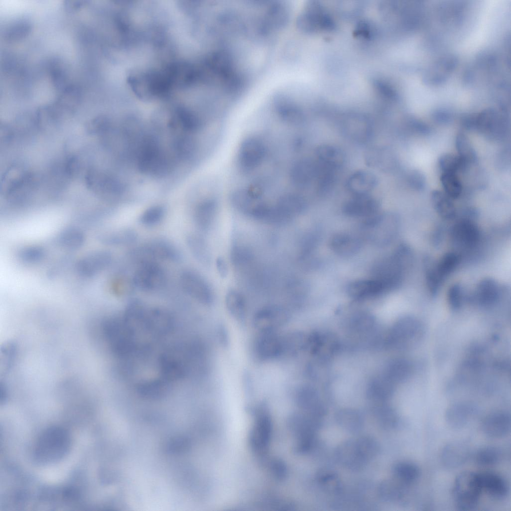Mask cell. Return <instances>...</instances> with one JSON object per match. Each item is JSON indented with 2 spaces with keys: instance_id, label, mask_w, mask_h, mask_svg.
Listing matches in <instances>:
<instances>
[{
  "instance_id": "9c48e42d",
  "label": "cell",
  "mask_w": 511,
  "mask_h": 511,
  "mask_svg": "<svg viewBox=\"0 0 511 511\" xmlns=\"http://www.w3.org/2000/svg\"><path fill=\"white\" fill-rule=\"evenodd\" d=\"M180 281L183 290L189 296L204 304L213 300L212 290L207 281L198 273L191 270L183 272Z\"/></svg>"
},
{
  "instance_id": "5bb4252c",
  "label": "cell",
  "mask_w": 511,
  "mask_h": 511,
  "mask_svg": "<svg viewBox=\"0 0 511 511\" xmlns=\"http://www.w3.org/2000/svg\"><path fill=\"white\" fill-rule=\"evenodd\" d=\"M346 291L350 297L356 300L378 296L390 291L383 282L373 277L352 281L347 285Z\"/></svg>"
},
{
  "instance_id": "7bdbcfd3",
  "label": "cell",
  "mask_w": 511,
  "mask_h": 511,
  "mask_svg": "<svg viewBox=\"0 0 511 511\" xmlns=\"http://www.w3.org/2000/svg\"><path fill=\"white\" fill-rule=\"evenodd\" d=\"M440 180L444 192L451 199L458 198L462 192V182L456 173H442Z\"/></svg>"
},
{
  "instance_id": "ac0fdd59",
  "label": "cell",
  "mask_w": 511,
  "mask_h": 511,
  "mask_svg": "<svg viewBox=\"0 0 511 511\" xmlns=\"http://www.w3.org/2000/svg\"><path fill=\"white\" fill-rule=\"evenodd\" d=\"M470 455L468 446L463 442L455 441L447 444L443 448L441 460L445 468L454 469L465 463Z\"/></svg>"
},
{
  "instance_id": "d590c367",
  "label": "cell",
  "mask_w": 511,
  "mask_h": 511,
  "mask_svg": "<svg viewBox=\"0 0 511 511\" xmlns=\"http://www.w3.org/2000/svg\"><path fill=\"white\" fill-rule=\"evenodd\" d=\"M225 302L232 316L238 320H243L247 311L246 302L243 295L236 290H231L226 295Z\"/></svg>"
},
{
  "instance_id": "4dcf8cb0",
  "label": "cell",
  "mask_w": 511,
  "mask_h": 511,
  "mask_svg": "<svg viewBox=\"0 0 511 511\" xmlns=\"http://www.w3.org/2000/svg\"><path fill=\"white\" fill-rule=\"evenodd\" d=\"M365 161L368 165L386 171L391 168L393 162L392 153L386 147H376L368 150L365 154Z\"/></svg>"
},
{
  "instance_id": "bcb514c9",
  "label": "cell",
  "mask_w": 511,
  "mask_h": 511,
  "mask_svg": "<svg viewBox=\"0 0 511 511\" xmlns=\"http://www.w3.org/2000/svg\"><path fill=\"white\" fill-rule=\"evenodd\" d=\"M165 210L161 206H152L146 210L140 216L139 221L142 225L147 226H153L162 220L164 216Z\"/></svg>"
},
{
  "instance_id": "816d5d0a",
  "label": "cell",
  "mask_w": 511,
  "mask_h": 511,
  "mask_svg": "<svg viewBox=\"0 0 511 511\" xmlns=\"http://www.w3.org/2000/svg\"><path fill=\"white\" fill-rule=\"evenodd\" d=\"M82 237L80 233L75 230H68L59 237V243L68 248L77 247L81 243Z\"/></svg>"
},
{
  "instance_id": "277c9868",
  "label": "cell",
  "mask_w": 511,
  "mask_h": 511,
  "mask_svg": "<svg viewBox=\"0 0 511 511\" xmlns=\"http://www.w3.org/2000/svg\"><path fill=\"white\" fill-rule=\"evenodd\" d=\"M452 491L454 503L459 510L474 509L482 493L479 473L471 471L460 473L455 479Z\"/></svg>"
},
{
  "instance_id": "ee69618b",
  "label": "cell",
  "mask_w": 511,
  "mask_h": 511,
  "mask_svg": "<svg viewBox=\"0 0 511 511\" xmlns=\"http://www.w3.org/2000/svg\"><path fill=\"white\" fill-rule=\"evenodd\" d=\"M459 256L454 252H448L444 255L437 263H435L436 271L444 280L458 265Z\"/></svg>"
},
{
  "instance_id": "b9f144b4",
  "label": "cell",
  "mask_w": 511,
  "mask_h": 511,
  "mask_svg": "<svg viewBox=\"0 0 511 511\" xmlns=\"http://www.w3.org/2000/svg\"><path fill=\"white\" fill-rule=\"evenodd\" d=\"M502 457V452L498 448L489 446L480 448L477 451L475 460L480 466H489L498 463Z\"/></svg>"
},
{
  "instance_id": "484cf974",
  "label": "cell",
  "mask_w": 511,
  "mask_h": 511,
  "mask_svg": "<svg viewBox=\"0 0 511 511\" xmlns=\"http://www.w3.org/2000/svg\"><path fill=\"white\" fill-rule=\"evenodd\" d=\"M501 289L499 284L494 279L484 278L478 284L474 298L482 306H491L499 300Z\"/></svg>"
},
{
  "instance_id": "7dc6e473",
  "label": "cell",
  "mask_w": 511,
  "mask_h": 511,
  "mask_svg": "<svg viewBox=\"0 0 511 511\" xmlns=\"http://www.w3.org/2000/svg\"><path fill=\"white\" fill-rule=\"evenodd\" d=\"M378 423L382 427L390 429L395 427L399 422V417L394 411L388 407H381L375 412Z\"/></svg>"
},
{
  "instance_id": "7402d4cb",
  "label": "cell",
  "mask_w": 511,
  "mask_h": 511,
  "mask_svg": "<svg viewBox=\"0 0 511 511\" xmlns=\"http://www.w3.org/2000/svg\"><path fill=\"white\" fill-rule=\"evenodd\" d=\"M476 412L475 406L470 404L458 403L447 409L445 413V420L450 427L460 429L471 421Z\"/></svg>"
},
{
  "instance_id": "d6a6232c",
  "label": "cell",
  "mask_w": 511,
  "mask_h": 511,
  "mask_svg": "<svg viewBox=\"0 0 511 511\" xmlns=\"http://www.w3.org/2000/svg\"><path fill=\"white\" fill-rule=\"evenodd\" d=\"M394 479L407 486L415 483L421 475L420 469L416 464L409 462H400L393 468Z\"/></svg>"
},
{
  "instance_id": "ab89813d",
  "label": "cell",
  "mask_w": 511,
  "mask_h": 511,
  "mask_svg": "<svg viewBox=\"0 0 511 511\" xmlns=\"http://www.w3.org/2000/svg\"><path fill=\"white\" fill-rule=\"evenodd\" d=\"M456 146L458 156L466 165L474 163L477 161L475 150L470 140L465 134L460 133L457 135Z\"/></svg>"
},
{
  "instance_id": "ba28073f",
  "label": "cell",
  "mask_w": 511,
  "mask_h": 511,
  "mask_svg": "<svg viewBox=\"0 0 511 511\" xmlns=\"http://www.w3.org/2000/svg\"><path fill=\"white\" fill-rule=\"evenodd\" d=\"M341 131L350 140L358 143L369 140L373 133V125L367 116L360 113L346 115L342 120Z\"/></svg>"
},
{
  "instance_id": "f5cc1de1",
  "label": "cell",
  "mask_w": 511,
  "mask_h": 511,
  "mask_svg": "<svg viewBox=\"0 0 511 511\" xmlns=\"http://www.w3.org/2000/svg\"><path fill=\"white\" fill-rule=\"evenodd\" d=\"M306 290L305 284L300 280H294L290 282L287 287V291L289 295L296 299L304 297Z\"/></svg>"
},
{
  "instance_id": "7a4b0ae2",
  "label": "cell",
  "mask_w": 511,
  "mask_h": 511,
  "mask_svg": "<svg viewBox=\"0 0 511 511\" xmlns=\"http://www.w3.org/2000/svg\"><path fill=\"white\" fill-rule=\"evenodd\" d=\"M400 228L399 216L393 212L377 214L364 220L363 230L369 242L378 247L390 244L397 236Z\"/></svg>"
},
{
  "instance_id": "8992f818",
  "label": "cell",
  "mask_w": 511,
  "mask_h": 511,
  "mask_svg": "<svg viewBox=\"0 0 511 511\" xmlns=\"http://www.w3.org/2000/svg\"><path fill=\"white\" fill-rule=\"evenodd\" d=\"M132 254L139 259L140 263L157 259L178 261L181 258L180 252L174 245L167 240L159 238L150 241Z\"/></svg>"
},
{
  "instance_id": "4fadbf2b",
  "label": "cell",
  "mask_w": 511,
  "mask_h": 511,
  "mask_svg": "<svg viewBox=\"0 0 511 511\" xmlns=\"http://www.w3.org/2000/svg\"><path fill=\"white\" fill-rule=\"evenodd\" d=\"M451 238L456 246L464 249L474 248L480 239L478 226L469 219H464L455 224L451 229Z\"/></svg>"
},
{
  "instance_id": "db71d44e",
  "label": "cell",
  "mask_w": 511,
  "mask_h": 511,
  "mask_svg": "<svg viewBox=\"0 0 511 511\" xmlns=\"http://www.w3.org/2000/svg\"><path fill=\"white\" fill-rule=\"evenodd\" d=\"M410 185L415 189H421L424 185V180L422 175L418 171H414L409 177Z\"/></svg>"
},
{
  "instance_id": "836d02e7",
  "label": "cell",
  "mask_w": 511,
  "mask_h": 511,
  "mask_svg": "<svg viewBox=\"0 0 511 511\" xmlns=\"http://www.w3.org/2000/svg\"><path fill=\"white\" fill-rule=\"evenodd\" d=\"M405 487L394 478L385 479L378 486V495L385 501L397 502L404 497Z\"/></svg>"
},
{
  "instance_id": "44dd1931",
  "label": "cell",
  "mask_w": 511,
  "mask_h": 511,
  "mask_svg": "<svg viewBox=\"0 0 511 511\" xmlns=\"http://www.w3.org/2000/svg\"><path fill=\"white\" fill-rule=\"evenodd\" d=\"M329 246L331 251L337 255L349 257L360 251L362 242L359 238L352 234L340 232L331 237Z\"/></svg>"
},
{
  "instance_id": "74e56055",
  "label": "cell",
  "mask_w": 511,
  "mask_h": 511,
  "mask_svg": "<svg viewBox=\"0 0 511 511\" xmlns=\"http://www.w3.org/2000/svg\"><path fill=\"white\" fill-rule=\"evenodd\" d=\"M186 242L188 248L194 257L201 264L209 263L210 256L204 239L196 234H190Z\"/></svg>"
},
{
  "instance_id": "2e32d148",
  "label": "cell",
  "mask_w": 511,
  "mask_h": 511,
  "mask_svg": "<svg viewBox=\"0 0 511 511\" xmlns=\"http://www.w3.org/2000/svg\"><path fill=\"white\" fill-rule=\"evenodd\" d=\"M334 456L339 464L352 471L362 470L367 463L360 455L354 440L340 443L335 450Z\"/></svg>"
},
{
  "instance_id": "cb8c5ba5",
  "label": "cell",
  "mask_w": 511,
  "mask_h": 511,
  "mask_svg": "<svg viewBox=\"0 0 511 511\" xmlns=\"http://www.w3.org/2000/svg\"><path fill=\"white\" fill-rule=\"evenodd\" d=\"M377 178L371 172L359 170L348 178L346 187L353 196L369 195L377 184Z\"/></svg>"
},
{
  "instance_id": "60d3db41",
  "label": "cell",
  "mask_w": 511,
  "mask_h": 511,
  "mask_svg": "<svg viewBox=\"0 0 511 511\" xmlns=\"http://www.w3.org/2000/svg\"><path fill=\"white\" fill-rule=\"evenodd\" d=\"M137 234L131 229H122L107 234L103 238L104 243L115 246H126L134 243Z\"/></svg>"
},
{
  "instance_id": "9a60e30c",
  "label": "cell",
  "mask_w": 511,
  "mask_h": 511,
  "mask_svg": "<svg viewBox=\"0 0 511 511\" xmlns=\"http://www.w3.org/2000/svg\"><path fill=\"white\" fill-rule=\"evenodd\" d=\"M379 203L369 195L353 196L343 206L344 214L353 218L368 219L378 213Z\"/></svg>"
},
{
  "instance_id": "f6af8a7d",
  "label": "cell",
  "mask_w": 511,
  "mask_h": 511,
  "mask_svg": "<svg viewBox=\"0 0 511 511\" xmlns=\"http://www.w3.org/2000/svg\"><path fill=\"white\" fill-rule=\"evenodd\" d=\"M439 166L442 173H456L464 169L466 165L458 156L451 154L443 155L439 159Z\"/></svg>"
},
{
  "instance_id": "3957f363",
  "label": "cell",
  "mask_w": 511,
  "mask_h": 511,
  "mask_svg": "<svg viewBox=\"0 0 511 511\" xmlns=\"http://www.w3.org/2000/svg\"><path fill=\"white\" fill-rule=\"evenodd\" d=\"M70 438L67 432L60 427L47 429L39 437L35 447L36 461L49 464L61 459L68 451Z\"/></svg>"
},
{
  "instance_id": "52a82bcc",
  "label": "cell",
  "mask_w": 511,
  "mask_h": 511,
  "mask_svg": "<svg viewBox=\"0 0 511 511\" xmlns=\"http://www.w3.org/2000/svg\"><path fill=\"white\" fill-rule=\"evenodd\" d=\"M134 286L144 291H155L163 287L166 274L162 267L155 261L140 263L132 279Z\"/></svg>"
},
{
  "instance_id": "f35d334b",
  "label": "cell",
  "mask_w": 511,
  "mask_h": 511,
  "mask_svg": "<svg viewBox=\"0 0 511 511\" xmlns=\"http://www.w3.org/2000/svg\"><path fill=\"white\" fill-rule=\"evenodd\" d=\"M357 450L367 462L375 458L379 453L380 446L377 441L370 436H363L355 440Z\"/></svg>"
},
{
  "instance_id": "e575fe53",
  "label": "cell",
  "mask_w": 511,
  "mask_h": 511,
  "mask_svg": "<svg viewBox=\"0 0 511 511\" xmlns=\"http://www.w3.org/2000/svg\"><path fill=\"white\" fill-rule=\"evenodd\" d=\"M452 199L444 192L435 190L431 194V201L437 213L442 218L452 219L456 215V209Z\"/></svg>"
},
{
  "instance_id": "f1b7e54d",
  "label": "cell",
  "mask_w": 511,
  "mask_h": 511,
  "mask_svg": "<svg viewBox=\"0 0 511 511\" xmlns=\"http://www.w3.org/2000/svg\"><path fill=\"white\" fill-rule=\"evenodd\" d=\"M317 162L331 168L337 170L343 164L344 155L338 147L329 144L318 146L316 150Z\"/></svg>"
},
{
  "instance_id": "f546056e",
  "label": "cell",
  "mask_w": 511,
  "mask_h": 511,
  "mask_svg": "<svg viewBox=\"0 0 511 511\" xmlns=\"http://www.w3.org/2000/svg\"><path fill=\"white\" fill-rule=\"evenodd\" d=\"M112 256L107 252H100L91 255L79 263V270L85 275H93L107 267Z\"/></svg>"
},
{
  "instance_id": "8d00e7d4",
  "label": "cell",
  "mask_w": 511,
  "mask_h": 511,
  "mask_svg": "<svg viewBox=\"0 0 511 511\" xmlns=\"http://www.w3.org/2000/svg\"><path fill=\"white\" fill-rule=\"evenodd\" d=\"M316 480L322 489L330 494H338L342 490V483L337 474L329 469H320Z\"/></svg>"
},
{
  "instance_id": "1f68e13d",
  "label": "cell",
  "mask_w": 511,
  "mask_h": 511,
  "mask_svg": "<svg viewBox=\"0 0 511 511\" xmlns=\"http://www.w3.org/2000/svg\"><path fill=\"white\" fill-rule=\"evenodd\" d=\"M276 109L283 121L292 125H298L303 121L302 111L290 99L283 98L278 100Z\"/></svg>"
},
{
  "instance_id": "11a10c76",
  "label": "cell",
  "mask_w": 511,
  "mask_h": 511,
  "mask_svg": "<svg viewBox=\"0 0 511 511\" xmlns=\"http://www.w3.org/2000/svg\"><path fill=\"white\" fill-rule=\"evenodd\" d=\"M216 264L217 270L220 276L223 277L227 276L228 273V268L225 260L222 257H219L216 259Z\"/></svg>"
},
{
  "instance_id": "4316f807",
  "label": "cell",
  "mask_w": 511,
  "mask_h": 511,
  "mask_svg": "<svg viewBox=\"0 0 511 511\" xmlns=\"http://www.w3.org/2000/svg\"><path fill=\"white\" fill-rule=\"evenodd\" d=\"M217 211V204L214 200L207 199L200 203L194 215L197 226L203 231L209 230L214 223Z\"/></svg>"
},
{
  "instance_id": "83f0119b",
  "label": "cell",
  "mask_w": 511,
  "mask_h": 511,
  "mask_svg": "<svg viewBox=\"0 0 511 511\" xmlns=\"http://www.w3.org/2000/svg\"><path fill=\"white\" fill-rule=\"evenodd\" d=\"M335 420L342 429L350 433L359 432L363 427L364 419L356 410L345 408L339 410L335 415Z\"/></svg>"
},
{
  "instance_id": "8fae6325",
  "label": "cell",
  "mask_w": 511,
  "mask_h": 511,
  "mask_svg": "<svg viewBox=\"0 0 511 511\" xmlns=\"http://www.w3.org/2000/svg\"><path fill=\"white\" fill-rule=\"evenodd\" d=\"M265 149L262 142L258 139L250 137L242 144L239 154L241 168L245 172L254 170L262 162Z\"/></svg>"
},
{
  "instance_id": "d4e9b609",
  "label": "cell",
  "mask_w": 511,
  "mask_h": 511,
  "mask_svg": "<svg viewBox=\"0 0 511 511\" xmlns=\"http://www.w3.org/2000/svg\"><path fill=\"white\" fill-rule=\"evenodd\" d=\"M317 172L316 162L302 159L296 162L293 166L290 177L296 186L304 187L316 179Z\"/></svg>"
},
{
  "instance_id": "f907efd6",
  "label": "cell",
  "mask_w": 511,
  "mask_h": 511,
  "mask_svg": "<svg viewBox=\"0 0 511 511\" xmlns=\"http://www.w3.org/2000/svg\"><path fill=\"white\" fill-rule=\"evenodd\" d=\"M462 287L459 283L452 285L448 292V300L450 307L454 310L458 309L463 301Z\"/></svg>"
},
{
  "instance_id": "e0dca14e",
  "label": "cell",
  "mask_w": 511,
  "mask_h": 511,
  "mask_svg": "<svg viewBox=\"0 0 511 511\" xmlns=\"http://www.w3.org/2000/svg\"><path fill=\"white\" fill-rule=\"evenodd\" d=\"M511 416L508 412L497 411L488 415L481 423L484 434L492 438H500L508 435L511 430Z\"/></svg>"
},
{
  "instance_id": "5b68a950",
  "label": "cell",
  "mask_w": 511,
  "mask_h": 511,
  "mask_svg": "<svg viewBox=\"0 0 511 511\" xmlns=\"http://www.w3.org/2000/svg\"><path fill=\"white\" fill-rule=\"evenodd\" d=\"M255 422L250 435V444L257 455H265L271 440L272 424L269 412L263 406L255 411Z\"/></svg>"
},
{
  "instance_id": "30bf717a",
  "label": "cell",
  "mask_w": 511,
  "mask_h": 511,
  "mask_svg": "<svg viewBox=\"0 0 511 511\" xmlns=\"http://www.w3.org/2000/svg\"><path fill=\"white\" fill-rule=\"evenodd\" d=\"M289 318L284 307L269 305L257 311L253 318V324L259 332L274 331L284 325Z\"/></svg>"
},
{
  "instance_id": "6da1fadb",
  "label": "cell",
  "mask_w": 511,
  "mask_h": 511,
  "mask_svg": "<svg viewBox=\"0 0 511 511\" xmlns=\"http://www.w3.org/2000/svg\"><path fill=\"white\" fill-rule=\"evenodd\" d=\"M412 253L406 244L399 245L393 253L378 261L373 269V278L383 282L390 291L399 287L410 266Z\"/></svg>"
},
{
  "instance_id": "ffe728a7",
  "label": "cell",
  "mask_w": 511,
  "mask_h": 511,
  "mask_svg": "<svg viewBox=\"0 0 511 511\" xmlns=\"http://www.w3.org/2000/svg\"><path fill=\"white\" fill-rule=\"evenodd\" d=\"M475 128L488 137L499 138L504 133V122L496 111L488 109L476 115Z\"/></svg>"
},
{
  "instance_id": "d6986e66",
  "label": "cell",
  "mask_w": 511,
  "mask_h": 511,
  "mask_svg": "<svg viewBox=\"0 0 511 511\" xmlns=\"http://www.w3.org/2000/svg\"><path fill=\"white\" fill-rule=\"evenodd\" d=\"M482 492L491 498L503 500L507 498L510 488L507 480L501 475L492 472L479 473Z\"/></svg>"
},
{
  "instance_id": "681fc988",
  "label": "cell",
  "mask_w": 511,
  "mask_h": 511,
  "mask_svg": "<svg viewBox=\"0 0 511 511\" xmlns=\"http://www.w3.org/2000/svg\"><path fill=\"white\" fill-rule=\"evenodd\" d=\"M251 251L244 246H235L231 252V259L234 264L238 267H244L250 264L253 260Z\"/></svg>"
},
{
  "instance_id": "603a6c76",
  "label": "cell",
  "mask_w": 511,
  "mask_h": 511,
  "mask_svg": "<svg viewBox=\"0 0 511 511\" xmlns=\"http://www.w3.org/2000/svg\"><path fill=\"white\" fill-rule=\"evenodd\" d=\"M275 207L282 222L285 224L303 212L306 203L300 196L287 195L281 198Z\"/></svg>"
},
{
  "instance_id": "c3c4849f",
  "label": "cell",
  "mask_w": 511,
  "mask_h": 511,
  "mask_svg": "<svg viewBox=\"0 0 511 511\" xmlns=\"http://www.w3.org/2000/svg\"><path fill=\"white\" fill-rule=\"evenodd\" d=\"M426 281L430 294L434 296L438 293L443 280L437 273L435 265L427 261L425 270Z\"/></svg>"
},
{
  "instance_id": "7c38bea8",
  "label": "cell",
  "mask_w": 511,
  "mask_h": 511,
  "mask_svg": "<svg viewBox=\"0 0 511 511\" xmlns=\"http://www.w3.org/2000/svg\"><path fill=\"white\" fill-rule=\"evenodd\" d=\"M254 351L259 361L274 359L282 354V338L274 331L259 332L254 341Z\"/></svg>"
}]
</instances>
